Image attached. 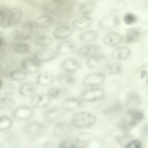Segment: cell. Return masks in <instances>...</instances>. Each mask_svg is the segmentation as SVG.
I'll list each match as a JSON object with an SVG mask.
<instances>
[{
	"instance_id": "cell-1",
	"label": "cell",
	"mask_w": 148,
	"mask_h": 148,
	"mask_svg": "<svg viewBox=\"0 0 148 148\" xmlns=\"http://www.w3.org/2000/svg\"><path fill=\"white\" fill-rule=\"evenodd\" d=\"M95 121L96 118L93 115L83 112L75 113L72 116L71 119L72 125L79 128L89 127L93 125Z\"/></svg>"
},
{
	"instance_id": "cell-2",
	"label": "cell",
	"mask_w": 148,
	"mask_h": 148,
	"mask_svg": "<svg viewBox=\"0 0 148 148\" xmlns=\"http://www.w3.org/2000/svg\"><path fill=\"white\" fill-rule=\"evenodd\" d=\"M23 15L21 10L18 8H13L7 10L1 18L0 25L6 28L14 25L20 21Z\"/></svg>"
},
{
	"instance_id": "cell-3",
	"label": "cell",
	"mask_w": 148,
	"mask_h": 148,
	"mask_svg": "<svg viewBox=\"0 0 148 148\" xmlns=\"http://www.w3.org/2000/svg\"><path fill=\"white\" fill-rule=\"evenodd\" d=\"M144 115L140 110H132L127 113L126 119L123 122V125L126 130L134 127L143 119Z\"/></svg>"
},
{
	"instance_id": "cell-4",
	"label": "cell",
	"mask_w": 148,
	"mask_h": 148,
	"mask_svg": "<svg viewBox=\"0 0 148 148\" xmlns=\"http://www.w3.org/2000/svg\"><path fill=\"white\" fill-rule=\"evenodd\" d=\"M46 130V127L43 123L38 121L29 122L26 125V133L31 137L36 138L43 134Z\"/></svg>"
},
{
	"instance_id": "cell-5",
	"label": "cell",
	"mask_w": 148,
	"mask_h": 148,
	"mask_svg": "<svg viewBox=\"0 0 148 148\" xmlns=\"http://www.w3.org/2000/svg\"><path fill=\"white\" fill-rule=\"evenodd\" d=\"M58 55L56 50L45 47L38 50L34 57L40 62H46L55 59Z\"/></svg>"
},
{
	"instance_id": "cell-6",
	"label": "cell",
	"mask_w": 148,
	"mask_h": 148,
	"mask_svg": "<svg viewBox=\"0 0 148 148\" xmlns=\"http://www.w3.org/2000/svg\"><path fill=\"white\" fill-rule=\"evenodd\" d=\"M146 34V32L143 29L136 27L131 28L126 31L125 40L128 43L137 42L143 39Z\"/></svg>"
},
{
	"instance_id": "cell-7",
	"label": "cell",
	"mask_w": 148,
	"mask_h": 148,
	"mask_svg": "<svg viewBox=\"0 0 148 148\" xmlns=\"http://www.w3.org/2000/svg\"><path fill=\"white\" fill-rule=\"evenodd\" d=\"M108 61V58L106 56L95 54L89 57L86 61V64L89 68L95 69L104 67Z\"/></svg>"
},
{
	"instance_id": "cell-8",
	"label": "cell",
	"mask_w": 148,
	"mask_h": 148,
	"mask_svg": "<svg viewBox=\"0 0 148 148\" xmlns=\"http://www.w3.org/2000/svg\"><path fill=\"white\" fill-rule=\"evenodd\" d=\"M120 22L119 18L117 15L114 14H110L101 18L99 22V25L103 29H108L118 26Z\"/></svg>"
},
{
	"instance_id": "cell-9",
	"label": "cell",
	"mask_w": 148,
	"mask_h": 148,
	"mask_svg": "<svg viewBox=\"0 0 148 148\" xmlns=\"http://www.w3.org/2000/svg\"><path fill=\"white\" fill-rule=\"evenodd\" d=\"M33 114V111L29 107L25 105L19 106L15 108L12 112L13 116L16 119L23 120L31 118Z\"/></svg>"
},
{
	"instance_id": "cell-10",
	"label": "cell",
	"mask_w": 148,
	"mask_h": 148,
	"mask_svg": "<svg viewBox=\"0 0 148 148\" xmlns=\"http://www.w3.org/2000/svg\"><path fill=\"white\" fill-rule=\"evenodd\" d=\"M72 130L69 124L65 122H59L57 123L54 127L53 134L57 138H62L70 134Z\"/></svg>"
},
{
	"instance_id": "cell-11",
	"label": "cell",
	"mask_w": 148,
	"mask_h": 148,
	"mask_svg": "<svg viewBox=\"0 0 148 148\" xmlns=\"http://www.w3.org/2000/svg\"><path fill=\"white\" fill-rule=\"evenodd\" d=\"M103 94V91L101 89H90L83 91L81 93L80 97L84 101H91L100 99L102 97Z\"/></svg>"
},
{
	"instance_id": "cell-12",
	"label": "cell",
	"mask_w": 148,
	"mask_h": 148,
	"mask_svg": "<svg viewBox=\"0 0 148 148\" xmlns=\"http://www.w3.org/2000/svg\"><path fill=\"white\" fill-rule=\"evenodd\" d=\"M60 66L63 70L70 73L77 71L81 67L79 62L73 58H69L63 60Z\"/></svg>"
},
{
	"instance_id": "cell-13",
	"label": "cell",
	"mask_w": 148,
	"mask_h": 148,
	"mask_svg": "<svg viewBox=\"0 0 148 148\" xmlns=\"http://www.w3.org/2000/svg\"><path fill=\"white\" fill-rule=\"evenodd\" d=\"M100 50V47L97 45L87 44L79 48L77 52V55L79 58H85L95 55Z\"/></svg>"
},
{
	"instance_id": "cell-14",
	"label": "cell",
	"mask_w": 148,
	"mask_h": 148,
	"mask_svg": "<svg viewBox=\"0 0 148 148\" xmlns=\"http://www.w3.org/2000/svg\"><path fill=\"white\" fill-rule=\"evenodd\" d=\"M105 79V76L102 73H96L90 74L85 78L83 84L87 86H98L102 83Z\"/></svg>"
},
{
	"instance_id": "cell-15",
	"label": "cell",
	"mask_w": 148,
	"mask_h": 148,
	"mask_svg": "<svg viewBox=\"0 0 148 148\" xmlns=\"http://www.w3.org/2000/svg\"><path fill=\"white\" fill-rule=\"evenodd\" d=\"M22 65L25 70L31 73L38 72L42 66L40 62L35 58H30L24 59L22 62Z\"/></svg>"
},
{
	"instance_id": "cell-16",
	"label": "cell",
	"mask_w": 148,
	"mask_h": 148,
	"mask_svg": "<svg viewBox=\"0 0 148 148\" xmlns=\"http://www.w3.org/2000/svg\"><path fill=\"white\" fill-rule=\"evenodd\" d=\"M77 47V45L75 42L72 41H66L58 45L56 51L59 54H68L74 52Z\"/></svg>"
},
{
	"instance_id": "cell-17",
	"label": "cell",
	"mask_w": 148,
	"mask_h": 148,
	"mask_svg": "<svg viewBox=\"0 0 148 148\" xmlns=\"http://www.w3.org/2000/svg\"><path fill=\"white\" fill-rule=\"evenodd\" d=\"M50 97L45 94H38L34 95L32 98L31 102L35 108H41L46 107L50 101Z\"/></svg>"
},
{
	"instance_id": "cell-18",
	"label": "cell",
	"mask_w": 148,
	"mask_h": 148,
	"mask_svg": "<svg viewBox=\"0 0 148 148\" xmlns=\"http://www.w3.org/2000/svg\"><path fill=\"white\" fill-rule=\"evenodd\" d=\"M122 39L123 36L120 34L116 32H110L104 36L103 42L106 45L114 47L119 45Z\"/></svg>"
},
{
	"instance_id": "cell-19",
	"label": "cell",
	"mask_w": 148,
	"mask_h": 148,
	"mask_svg": "<svg viewBox=\"0 0 148 148\" xmlns=\"http://www.w3.org/2000/svg\"><path fill=\"white\" fill-rule=\"evenodd\" d=\"M58 82L62 85L71 86L75 84L77 81L76 76L70 73H61L56 77Z\"/></svg>"
},
{
	"instance_id": "cell-20",
	"label": "cell",
	"mask_w": 148,
	"mask_h": 148,
	"mask_svg": "<svg viewBox=\"0 0 148 148\" xmlns=\"http://www.w3.org/2000/svg\"><path fill=\"white\" fill-rule=\"evenodd\" d=\"M131 51L128 47H119L114 49L111 53V56L115 59L123 60L127 58L131 54Z\"/></svg>"
},
{
	"instance_id": "cell-21",
	"label": "cell",
	"mask_w": 148,
	"mask_h": 148,
	"mask_svg": "<svg viewBox=\"0 0 148 148\" xmlns=\"http://www.w3.org/2000/svg\"><path fill=\"white\" fill-rule=\"evenodd\" d=\"M74 31V29L70 27L62 26L56 28L54 31L53 34L58 39H63L71 35Z\"/></svg>"
},
{
	"instance_id": "cell-22",
	"label": "cell",
	"mask_w": 148,
	"mask_h": 148,
	"mask_svg": "<svg viewBox=\"0 0 148 148\" xmlns=\"http://www.w3.org/2000/svg\"><path fill=\"white\" fill-rule=\"evenodd\" d=\"M54 80V77L51 73L48 71H43L37 76L36 82L40 86H47L51 84Z\"/></svg>"
},
{
	"instance_id": "cell-23",
	"label": "cell",
	"mask_w": 148,
	"mask_h": 148,
	"mask_svg": "<svg viewBox=\"0 0 148 148\" xmlns=\"http://www.w3.org/2000/svg\"><path fill=\"white\" fill-rule=\"evenodd\" d=\"M33 22L36 28H45L51 26L54 22V20L51 16L47 15L37 18Z\"/></svg>"
},
{
	"instance_id": "cell-24",
	"label": "cell",
	"mask_w": 148,
	"mask_h": 148,
	"mask_svg": "<svg viewBox=\"0 0 148 148\" xmlns=\"http://www.w3.org/2000/svg\"><path fill=\"white\" fill-rule=\"evenodd\" d=\"M61 116V112L56 108H49L44 112L42 116L44 120L49 123H53L57 120Z\"/></svg>"
},
{
	"instance_id": "cell-25",
	"label": "cell",
	"mask_w": 148,
	"mask_h": 148,
	"mask_svg": "<svg viewBox=\"0 0 148 148\" xmlns=\"http://www.w3.org/2000/svg\"><path fill=\"white\" fill-rule=\"evenodd\" d=\"M92 22L93 19L91 17L84 15L73 20L72 24L77 29H83L90 26Z\"/></svg>"
},
{
	"instance_id": "cell-26",
	"label": "cell",
	"mask_w": 148,
	"mask_h": 148,
	"mask_svg": "<svg viewBox=\"0 0 148 148\" xmlns=\"http://www.w3.org/2000/svg\"><path fill=\"white\" fill-rule=\"evenodd\" d=\"M37 88L36 85L32 82L25 83L20 86L19 92L20 94L25 97H29L34 95Z\"/></svg>"
},
{
	"instance_id": "cell-27",
	"label": "cell",
	"mask_w": 148,
	"mask_h": 148,
	"mask_svg": "<svg viewBox=\"0 0 148 148\" xmlns=\"http://www.w3.org/2000/svg\"><path fill=\"white\" fill-rule=\"evenodd\" d=\"M81 104V102L79 99L69 97L65 99L63 101L62 106L65 110L72 111L78 108Z\"/></svg>"
},
{
	"instance_id": "cell-28",
	"label": "cell",
	"mask_w": 148,
	"mask_h": 148,
	"mask_svg": "<svg viewBox=\"0 0 148 148\" xmlns=\"http://www.w3.org/2000/svg\"><path fill=\"white\" fill-rule=\"evenodd\" d=\"M68 90L64 88L55 87L49 89L48 95L55 99H59L64 97L67 93Z\"/></svg>"
},
{
	"instance_id": "cell-29",
	"label": "cell",
	"mask_w": 148,
	"mask_h": 148,
	"mask_svg": "<svg viewBox=\"0 0 148 148\" xmlns=\"http://www.w3.org/2000/svg\"><path fill=\"white\" fill-rule=\"evenodd\" d=\"M106 73L109 75H118L121 73L123 70L122 65L118 63H112L107 64L104 66Z\"/></svg>"
},
{
	"instance_id": "cell-30",
	"label": "cell",
	"mask_w": 148,
	"mask_h": 148,
	"mask_svg": "<svg viewBox=\"0 0 148 148\" xmlns=\"http://www.w3.org/2000/svg\"><path fill=\"white\" fill-rule=\"evenodd\" d=\"M15 105V101L12 98L4 97L0 98V110L10 111L12 109Z\"/></svg>"
},
{
	"instance_id": "cell-31",
	"label": "cell",
	"mask_w": 148,
	"mask_h": 148,
	"mask_svg": "<svg viewBox=\"0 0 148 148\" xmlns=\"http://www.w3.org/2000/svg\"><path fill=\"white\" fill-rule=\"evenodd\" d=\"M97 8V6L95 4L88 2L82 3L80 5L79 8L78 10L81 14L86 15L95 11Z\"/></svg>"
},
{
	"instance_id": "cell-32",
	"label": "cell",
	"mask_w": 148,
	"mask_h": 148,
	"mask_svg": "<svg viewBox=\"0 0 148 148\" xmlns=\"http://www.w3.org/2000/svg\"><path fill=\"white\" fill-rule=\"evenodd\" d=\"M93 139L92 135L86 132L79 133L76 137V141L79 143L86 144L90 143Z\"/></svg>"
},
{
	"instance_id": "cell-33",
	"label": "cell",
	"mask_w": 148,
	"mask_h": 148,
	"mask_svg": "<svg viewBox=\"0 0 148 148\" xmlns=\"http://www.w3.org/2000/svg\"><path fill=\"white\" fill-rule=\"evenodd\" d=\"M53 39L51 37L46 35H41L35 38L34 42L36 45L45 47L50 45Z\"/></svg>"
},
{
	"instance_id": "cell-34",
	"label": "cell",
	"mask_w": 148,
	"mask_h": 148,
	"mask_svg": "<svg viewBox=\"0 0 148 148\" xmlns=\"http://www.w3.org/2000/svg\"><path fill=\"white\" fill-rule=\"evenodd\" d=\"M98 36L97 32L90 30L84 32L80 35V40L83 42H89L96 39Z\"/></svg>"
},
{
	"instance_id": "cell-35",
	"label": "cell",
	"mask_w": 148,
	"mask_h": 148,
	"mask_svg": "<svg viewBox=\"0 0 148 148\" xmlns=\"http://www.w3.org/2000/svg\"><path fill=\"white\" fill-rule=\"evenodd\" d=\"M13 121L9 116L3 115L0 116V131H4L12 127Z\"/></svg>"
},
{
	"instance_id": "cell-36",
	"label": "cell",
	"mask_w": 148,
	"mask_h": 148,
	"mask_svg": "<svg viewBox=\"0 0 148 148\" xmlns=\"http://www.w3.org/2000/svg\"><path fill=\"white\" fill-rule=\"evenodd\" d=\"M27 74L25 71L20 69L14 70L10 74L11 78L16 81L24 80L27 78Z\"/></svg>"
},
{
	"instance_id": "cell-37",
	"label": "cell",
	"mask_w": 148,
	"mask_h": 148,
	"mask_svg": "<svg viewBox=\"0 0 148 148\" xmlns=\"http://www.w3.org/2000/svg\"><path fill=\"white\" fill-rule=\"evenodd\" d=\"M76 142L71 138H66L58 143V147L60 148H76L77 147Z\"/></svg>"
},
{
	"instance_id": "cell-38",
	"label": "cell",
	"mask_w": 148,
	"mask_h": 148,
	"mask_svg": "<svg viewBox=\"0 0 148 148\" xmlns=\"http://www.w3.org/2000/svg\"><path fill=\"white\" fill-rule=\"evenodd\" d=\"M127 5L126 2L124 0H113L110 4V10H120L125 8Z\"/></svg>"
},
{
	"instance_id": "cell-39",
	"label": "cell",
	"mask_w": 148,
	"mask_h": 148,
	"mask_svg": "<svg viewBox=\"0 0 148 148\" xmlns=\"http://www.w3.org/2000/svg\"><path fill=\"white\" fill-rule=\"evenodd\" d=\"M30 47L26 43H22L16 44L14 47L15 51L18 53L25 54L29 50Z\"/></svg>"
},
{
	"instance_id": "cell-40",
	"label": "cell",
	"mask_w": 148,
	"mask_h": 148,
	"mask_svg": "<svg viewBox=\"0 0 148 148\" xmlns=\"http://www.w3.org/2000/svg\"><path fill=\"white\" fill-rule=\"evenodd\" d=\"M137 18L134 14L128 13L125 14L123 17L124 22L127 25H131L135 23L136 21Z\"/></svg>"
},
{
	"instance_id": "cell-41",
	"label": "cell",
	"mask_w": 148,
	"mask_h": 148,
	"mask_svg": "<svg viewBox=\"0 0 148 148\" xmlns=\"http://www.w3.org/2000/svg\"><path fill=\"white\" fill-rule=\"evenodd\" d=\"M15 89V86L12 84H8L4 86V92L6 95H10L13 93Z\"/></svg>"
},
{
	"instance_id": "cell-42",
	"label": "cell",
	"mask_w": 148,
	"mask_h": 148,
	"mask_svg": "<svg viewBox=\"0 0 148 148\" xmlns=\"http://www.w3.org/2000/svg\"><path fill=\"white\" fill-rule=\"evenodd\" d=\"M141 144L140 142L138 140L132 141L126 145L125 148H140Z\"/></svg>"
},
{
	"instance_id": "cell-43",
	"label": "cell",
	"mask_w": 148,
	"mask_h": 148,
	"mask_svg": "<svg viewBox=\"0 0 148 148\" xmlns=\"http://www.w3.org/2000/svg\"><path fill=\"white\" fill-rule=\"evenodd\" d=\"M55 3L60 5H65L66 0H51Z\"/></svg>"
},
{
	"instance_id": "cell-44",
	"label": "cell",
	"mask_w": 148,
	"mask_h": 148,
	"mask_svg": "<svg viewBox=\"0 0 148 148\" xmlns=\"http://www.w3.org/2000/svg\"><path fill=\"white\" fill-rule=\"evenodd\" d=\"M7 10L5 8L0 7V18H2Z\"/></svg>"
},
{
	"instance_id": "cell-45",
	"label": "cell",
	"mask_w": 148,
	"mask_h": 148,
	"mask_svg": "<svg viewBox=\"0 0 148 148\" xmlns=\"http://www.w3.org/2000/svg\"><path fill=\"white\" fill-rule=\"evenodd\" d=\"M147 72L145 70L142 71L140 74V77L141 78H144L147 76Z\"/></svg>"
},
{
	"instance_id": "cell-46",
	"label": "cell",
	"mask_w": 148,
	"mask_h": 148,
	"mask_svg": "<svg viewBox=\"0 0 148 148\" xmlns=\"http://www.w3.org/2000/svg\"><path fill=\"white\" fill-rule=\"evenodd\" d=\"M3 42V39L2 37L0 35V46H1Z\"/></svg>"
},
{
	"instance_id": "cell-47",
	"label": "cell",
	"mask_w": 148,
	"mask_h": 148,
	"mask_svg": "<svg viewBox=\"0 0 148 148\" xmlns=\"http://www.w3.org/2000/svg\"><path fill=\"white\" fill-rule=\"evenodd\" d=\"M87 0L88 1H89L92 2V1H97L98 0Z\"/></svg>"
},
{
	"instance_id": "cell-48",
	"label": "cell",
	"mask_w": 148,
	"mask_h": 148,
	"mask_svg": "<svg viewBox=\"0 0 148 148\" xmlns=\"http://www.w3.org/2000/svg\"><path fill=\"white\" fill-rule=\"evenodd\" d=\"M1 80H0V86H1Z\"/></svg>"
}]
</instances>
